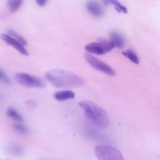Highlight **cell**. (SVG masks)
I'll return each mask as SVG.
<instances>
[{
  "mask_svg": "<svg viewBox=\"0 0 160 160\" xmlns=\"http://www.w3.org/2000/svg\"><path fill=\"white\" fill-rule=\"evenodd\" d=\"M84 58H85L86 61L93 68H94L101 72L106 73L109 76H114L115 75V74H116L115 71L110 66H109L106 62L101 61L100 59H98L96 57L94 56L91 54H89L88 52L84 54Z\"/></svg>",
  "mask_w": 160,
  "mask_h": 160,
  "instance_id": "cell-6",
  "label": "cell"
},
{
  "mask_svg": "<svg viewBox=\"0 0 160 160\" xmlns=\"http://www.w3.org/2000/svg\"><path fill=\"white\" fill-rule=\"evenodd\" d=\"M1 38L8 45L13 47L16 49L18 52H19L21 54L23 55H28L29 53L26 49L25 48L24 46H23L20 42L18 40L14 39V38L11 37L8 34H1Z\"/></svg>",
  "mask_w": 160,
  "mask_h": 160,
  "instance_id": "cell-7",
  "label": "cell"
},
{
  "mask_svg": "<svg viewBox=\"0 0 160 160\" xmlns=\"http://www.w3.org/2000/svg\"><path fill=\"white\" fill-rule=\"evenodd\" d=\"M109 2L110 4H111L114 6V8L119 12H122V13L127 12L126 8L122 4H121L119 1H115V0H111V1H109Z\"/></svg>",
  "mask_w": 160,
  "mask_h": 160,
  "instance_id": "cell-15",
  "label": "cell"
},
{
  "mask_svg": "<svg viewBox=\"0 0 160 160\" xmlns=\"http://www.w3.org/2000/svg\"><path fill=\"white\" fill-rule=\"evenodd\" d=\"M16 79L21 85L28 88H41L44 86V82L40 78L25 72L17 73Z\"/></svg>",
  "mask_w": 160,
  "mask_h": 160,
  "instance_id": "cell-5",
  "label": "cell"
},
{
  "mask_svg": "<svg viewBox=\"0 0 160 160\" xmlns=\"http://www.w3.org/2000/svg\"><path fill=\"white\" fill-rule=\"evenodd\" d=\"M0 81L1 82H3L6 84H9L10 83V79L9 78L6 76V74L0 69Z\"/></svg>",
  "mask_w": 160,
  "mask_h": 160,
  "instance_id": "cell-17",
  "label": "cell"
},
{
  "mask_svg": "<svg viewBox=\"0 0 160 160\" xmlns=\"http://www.w3.org/2000/svg\"><path fill=\"white\" fill-rule=\"evenodd\" d=\"M122 54L124 56H126L127 58H128L132 62H134L135 64H139V58H138V56L136 55V54L133 51L128 49V50L123 52Z\"/></svg>",
  "mask_w": 160,
  "mask_h": 160,
  "instance_id": "cell-13",
  "label": "cell"
},
{
  "mask_svg": "<svg viewBox=\"0 0 160 160\" xmlns=\"http://www.w3.org/2000/svg\"><path fill=\"white\" fill-rule=\"evenodd\" d=\"M0 160H1V159H0ZM5 160H10V159H5Z\"/></svg>",
  "mask_w": 160,
  "mask_h": 160,
  "instance_id": "cell-20",
  "label": "cell"
},
{
  "mask_svg": "<svg viewBox=\"0 0 160 160\" xmlns=\"http://www.w3.org/2000/svg\"><path fill=\"white\" fill-rule=\"evenodd\" d=\"M13 128L14 129V130L18 132L19 134H26L28 132V128L24 126V124H21L20 122H17V123H14L13 124Z\"/></svg>",
  "mask_w": 160,
  "mask_h": 160,
  "instance_id": "cell-16",
  "label": "cell"
},
{
  "mask_svg": "<svg viewBox=\"0 0 160 160\" xmlns=\"http://www.w3.org/2000/svg\"><path fill=\"white\" fill-rule=\"evenodd\" d=\"M22 2V0H10L8 2L9 9L12 12H16L21 6Z\"/></svg>",
  "mask_w": 160,
  "mask_h": 160,
  "instance_id": "cell-12",
  "label": "cell"
},
{
  "mask_svg": "<svg viewBox=\"0 0 160 160\" xmlns=\"http://www.w3.org/2000/svg\"><path fill=\"white\" fill-rule=\"evenodd\" d=\"M75 97V93L71 90L59 91L54 94V98L59 101H66L73 99Z\"/></svg>",
  "mask_w": 160,
  "mask_h": 160,
  "instance_id": "cell-9",
  "label": "cell"
},
{
  "mask_svg": "<svg viewBox=\"0 0 160 160\" xmlns=\"http://www.w3.org/2000/svg\"><path fill=\"white\" fill-rule=\"evenodd\" d=\"M114 47L115 46L111 40L101 39L98 42L86 44L85 49L89 54L102 55L111 51Z\"/></svg>",
  "mask_w": 160,
  "mask_h": 160,
  "instance_id": "cell-4",
  "label": "cell"
},
{
  "mask_svg": "<svg viewBox=\"0 0 160 160\" xmlns=\"http://www.w3.org/2000/svg\"><path fill=\"white\" fill-rule=\"evenodd\" d=\"M7 114L9 118L18 121V122H21L23 121L22 116L18 113V112H17L14 109L12 108H9L8 109Z\"/></svg>",
  "mask_w": 160,
  "mask_h": 160,
  "instance_id": "cell-11",
  "label": "cell"
},
{
  "mask_svg": "<svg viewBox=\"0 0 160 160\" xmlns=\"http://www.w3.org/2000/svg\"><path fill=\"white\" fill-rule=\"evenodd\" d=\"M8 34L9 36H11V37L14 38V39H16V40H18L19 42H20L23 46H26L27 45V41H26V39L22 38L21 35H19L18 33H17L16 31H14L12 29H9L8 31Z\"/></svg>",
  "mask_w": 160,
  "mask_h": 160,
  "instance_id": "cell-14",
  "label": "cell"
},
{
  "mask_svg": "<svg viewBox=\"0 0 160 160\" xmlns=\"http://www.w3.org/2000/svg\"><path fill=\"white\" fill-rule=\"evenodd\" d=\"M46 79L54 86L62 89H73L82 86L84 79L79 76L67 70L54 69L46 74Z\"/></svg>",
  "mask_w": 160,
  "mask_h": 160,
  "instance_id": "cell-1",
  "label": "cell"
},
{
  "mask_svg": "<svg viewBox=\"0 0 160 160\" xmlns=\"http://www.w3.org/2000/svg\"><path fill=\"white\" fill-rule=\"evenodd\" d=\"M94 154L98 160H124L119 149L109 145L96 146Z\"/></svg>",
  "mask_w": 160,
  "mask_h": 160,
  "instance_id": "cell-3",
  "label": "cell"
},
{
  "mask_svg": "<svg viewBox=\"0 0 160 160\" xmlns=\"http://www.w3.org/2000/svg\"><path fill=\"white\" fill-rule=\"evenodd\" d=\"M47 2H48V1H46V0H37L36 1V3L38 4L39 6H44Z\"/></svg>",
  "mask_w": 160,
  "mask_h": 160,
  "instance_id": "cell-19",
  "label": "cell"
},
{
  "mask_svg": "<svg viewBox=\"0 0 160 160\" xmlns=\"http://www.w3.org/2000/svg\"><path fill=\"white\" fill-rule=\"evenodd\" d=\"M88 11L94 17L101 18L104 14V11L102 6L96 1H89L86 4Z\"/></svg>",
  "mask_w": 160,
  "mask_h": 160,
  "instance_id": "cell-8",
  "label": "cell"
},
{
  "mask_svg": "<svg viewBox=\"0 0 160 160\" xmlns=\"http://www.w3.org/2000/svg\"><path fill=\"white\" fill-rule=\"evenodd\" d=\"M86 118L96 127L104 129L109 124V116L108 112L101 106L89 101L79 102Z\"/></svg>",
  "mask_w": 160,
  "mask_h": 160,
  "instance_id": "cell-2",
  "label": "cell"
},
{
  "mask_svg": "<svg viewBox=\"0 0 160 160\" xmlns=\"http://www.w3.org/2000/svg\"><path fill=\"white\" fill-rule=\"evenodd\" d=\"M9 151L13 154L16 155H18L19 154L22 153V149L18 146H11L9 148Z\"/></svg>",
  "mask_w": 160,
  "mask_h": 160,
  "instance_id": "cell-18",
  "label": "cell"
},
{
  "mask_svg": "<svg viewBox=\"0 0 160 160\" xmlns=\"http://www.w3.org/2000/svg\"><path fill=\"white\" fill-rule=\"evenodd\" d=\"M111 41L112 42L115 47L122 48L124 44V41L122 36L117 32H112L110 34Z\"/></svg>",
  "mask_w": 160,
  "mask_h": 160,
  "instance_id": "cell-10",
  "label": "cell"
}]
</instances>
